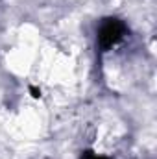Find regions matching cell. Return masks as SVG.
<instances>
[{
  "label": "cell",
  "instance_id": "obj_3",
  "mask_svg": "<svg viewBox=\"0 0 157 159\" xmlns=\"http://www.w3.org/2000/svg\"><path fill=\"white\" fill-rule=\"evenodd\" d=\"M30 93H32V96H34V98H41V91H39V89H35L34 85L30 87Z\"/></svg>",
  "mask_w": 157,
  "mask_h": 159
},
{
  "label": "cell",
  "instance_id": "obj_2",
  "mask_svg": "<svg viewBox=\"0 0 157 159\" xmlns=\"http://www.w3.org/2000/svg\"><path fill=\"white\" fill-rule=\"evenodd\" d=\"M81 159H107V157H104V156H96L94 152L87 150V152H83V156H81Z\"/></svg>",
  "mask_w": 157,
  "mask_h": 159
},
{
  "label": "cell",
  "instance_id": "obj_1",
  "mask_svg": "<svg viewBox=\"0 0 157 159\" xmlns=\"http://www.w3.org/2000/svg\"><path fill=\"white\" fill-rule=\"evenodd\" d=\"M126 35V24L117 17H107L98 28V44L102 50H109L118 44Z\"/></svg>",
  "mask_w": 157,
  "mask_h": 159
}]
</instances>
